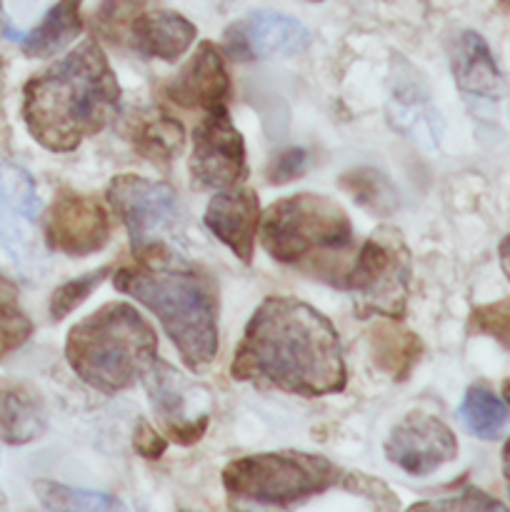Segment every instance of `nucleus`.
Returning <instances> with one entry per match:
<instances>
[{
  "label": "nucleus",
  "mask_w": 510,
  "mask_h": 512,
  "mask_svg": "<svg viewBox=\"0 0 510 512\" xmlns=\"http://www.w3.org/2000/svg\"><path fill=\"white\" fill-rule=\"evenodd\" d=\"M230 373L308 398L345 388L338 333L325 315L295 298L260 303L235 350Z\"/></svg>",
  "instance_id": "nucleus-1"
},
{
  "label": "nucleus",
  "mask_w": 510,
  "mask_h": 512,
  "mask_svg": "<svg viewBox=\"0 0 510 512\" xmlns=\"http://www.w3.org/2000/svg\"><path fill=\"white\" fill-rule=\"evenodd\" d=\"M120 85L95 40L30 80L23 90V120L30 135L53 153H70L115 118Z\"/></svg>",
  "instance_id": "nucleus-2"
},
{
  "label": "nucleus",
  "mask_w": 510,
  "mask_h": 512,
  "mask_svg": "<svg viewBox=\"0 0 510 512\" xmlns=\"http://www.w3.org/2000/svg\"><path fill=\"white\" fill-rule=\"evenodd\" d=\"M113 283L155 313L190 370L210 368L218 355V300L208 280L193 270L140 265L118 270Z\"/></svg>",
  "instance_id": "nucleus-3"
},
{
  "label": "nucleus",
  "mask_w": 510,
  "mask_h": 512,
  "mask_svg": "<svg viewBox=\"0 0 510 512\" xmlns=\"http://www.w3.org/2000/svg\"><path fill=\"white\" fill-rule=\"evenodd\" d=\"M158 353V338L148 320L125 303L103 305L80 320L65 340V358L80 380L105 395H115L143 380Z\"/></svg>",
  "instance_id": "nucleus-4"
},
{
  "label": "nucleus",
  "mask_w": 510,
  "mask_h": 512,
  "mask_svg": "<svg viewBox=\"0 0 510 512\" xmlns=\"http://www.w3.org/2000/svg\"><path fill=\"white\" fill-rule=\"evenodd\" d=\"M263 245L278 263L320 270L343 258L353 245V225L335 200L298 193L270 205L263 220Z\"/></svg>",
  "instance_id": "nucleus-5"
},
{
  "label": "nucleus",
  "mask_w": 510,
  "mask_h": 512,
  "mask_svg": "<svg viewBox=\"0 0 510 512\" xmlns=\"http://www.w3.org/2000/svg\"><path fill=\"white\" fill-rule=\"evenodd\" d=\"M340 470L323 455L260 453L238 458L223 470L230 498L260 505H293L333 488Z\"/></svg>",
  "instance_id": "nucleus-6"
},
{
  "label": "nucleus",
  "mask_w": 510,
  "mask_h": 512,
  "mask_svg": "<svg viewBox=\"0 0 510 512\" xmlns=\"http://www.w3.org/2000/svg\"><path fill=\"white\" fill-rule=\"evenodd\" d=\"M413 263L398 230H378L365 240L343 285L353 293L360 315L400 318L408 303Z\"/></svg>",
  "instance_id": "nucleus-7"
},
{
  "label": "nucleus",
  "mask_w": 510,
  "mask_h": 512,
  "mask_svg": "<svg viewBox=\"0 0 510 512\" xmlns=\"http://www.w3.org/2000/svg\"><path fill=\"white\" fill-rule=\"evenodd\" d=\"M108 200L115 215L123 220L133 250L138 253H150L160 238L178 225V198L165 183L140 175H118L110 180Z\"/></svg>",
  "instance_id": "nucleus-8"
},
{
  "label": "nucleus",
  "mask_w": 510,
  "mask_h": 512,
  "mask_svg": "<svg viewBox=\"0 0 510 512\" xmlns=\"http://www.w3.org/2000/svg\"><path fill=\"white\" fill-rule=\"evenodd\" d=\"M148 385L150 403L158 413L160 423L170 433V438L188 445L200 440L208 428L210 395L208 390L195 385L178 370L170 368L163 360H155L148 373L143 375Z\"/></svg>",
  "instance_id": "nucleus-9"
},
{
  "label": "nucleus",
  "mask_w": 510,
  "mask_h": 512,
  "mask_svg": "<svg viewBox=\"0 0 510 512\" xmlns=\"http://www.w3.org/2000/svg\"><path fill=\"white\" fill-rule=\"evenodd\" d=\"M190 175L200 188H233L245 175L243 135L230 120L228 110H208L203 123L195 128Z\"/></svg>",
  "instance_id": "nucleus-10"
},
{
  "label": "nucleus",
  "mask_w": 510,
  "mask_h": 512,
  "mask_svg": "<svg viewBox=\"0 0 510 512\" xmlns=\"http://www.w3.org/2000/svg\"><path fill=\"white\" fill-rule=\"evenodd\" d=\"M110 238V220L98 200L63 190L45 218V240L65 255H90Z\"/></svg>",
  "instance_id": "nucleus-11"
},
{
  "label": "nucleus",
  "mask_w": 510,
  "mask_h": 512,
  "mask_svg": "<svg viewBox=\"0 0 510 512\" xmlns=\"http://www.w3.org/2000/svg\"><path fill=\"white\" fill-rule=\"evenodd\" d=\"M458 440L445 423L425 413H410L385 440V458L410 475H428L450 463Z\"/></svg>",
  "instance_id": "nucleus-12"
},
{
  "label": "nucleus",
  "mask_w": 510,
  "mask_h": 512,
  "mask_svg": "<svg viewBox=\"0 0 510 512\" xmlns=\"http://www.w3.org/2000/svg\"><path fill=\"white\" fill-rule=\"evenodd\" d=\"M40 198L33 178L18 165H0V245L25 263L33 255Z\"/></svg>",
  "instance_id": "nucleus-13"
},
{
  "label": "nucleus",
  "mask_w": 510,
  "mask_h": 512,
  "mask_svg": "<svg viewBox=\"0 0 510 512\" xmlns=\"http://www.w3.org/2000/svg\"><path fill=\"white\" fill-rule=\"evenodd\" d=\"M165 95L180 108H223L230 98V78L223 55L213 43H200L193 58L165 85Z\"/></svg>",
  "instance_id": "nucleus-14"
},
{
  "label": "nucleus",
  "mask_w": 510,
  "mask_h": 512,
  "mask_svg": "<svg viewBox=\"0 0 510 512\" xmlns=\"http://www.w3.org/2000/svg\"><path fill=\"white\" fill-rule=\"evenodd\" d=\"M228 43L233 55L250 53L253 58H280L303 53L310 43V33L300 20L263 10L230 28Z\"/></svg>",
  "instance_id": "nucleus-15"
},
{
  "label": "nucleus",
  "mask_w": 510,
  "mask_h": 512,
  "mask_svg": "<svg viewBox=\"0 0 510 512\" xmlns=\"http://www.w3.org/2000/svg\"><path fill=\"white\" fill-rule=\"evenodd\" d=\"M260 223V200L248 188H230L218 193L205 210V225L218 240H223L243 263H250L255 245V230Z\"/></svg>",
  "instance_id": "nucleus-16"
},
{
  "label": "nucleus",
  "mask_w": 510,
  "mask_h": 512,
  "mask_svg": "<svg viewBox=\"0 0 510 512\" xmlns=\"http://www.w3.org/2000/svg\"><path fill=\"white\" fill-rule=\"evenodd\" d=\"M195 25L183 15L170 10H150L133 15L128 23L130 45L145 58L175 60L190 48L195 40Z\"/></svg>",
  "instance_id": "nucleus-17"
},
{
  "label": "nucleus",
  "mask_w": 510,
  "mask_h": 512,
  "mask_svg": "<svg viewBox=\"0 0 510 512\" xmlns=\"http://www.w3.org/2000/svg\"><path fill=\"white\" fill-rule=\"evenodd\" d=\"M453 75L468 98L495 100L503 93V78L488 43L473 30L458 35L453 45Z\"/></svg>",
  "instance_id": "nucleus-18"
},
{
  "label": "nucleus",
  "mask_w": 510,
  "mask_h": 512,
  "mask_svg": "<svg viewBox=\"0 0 510 512\" xmlns=\"http://www.w3.org/2000/svg\"><path fill=\"white\" fill-rule=\"evenodd\" d=\"M45 430V408L25 385L0 388V433L8 443L23 445Z\"/></svg>",
  "instance_id": "nucleus-19"
},
{
  "label": "nucleus",
  "mask_w": 510,
  "mask_h": 512,
  "mask_svg": "<svg viewBox=\"0 0 510 512\" xmlns=\"http://www.w3.org/2000/svg\"><path fill=\"white\" fill-rule=\"evenodd\" d=\"M80 30H83L80 0H60L45 13L40 25H35L20 40V45H23V53L30 55V58H48V55L60 53L68 43H73Z\"/></svg>",
  "instance_id": "nucleus-20"
},
{
  "label": "nucleus",
  "mask_w": 510,
  "mask_h": 512,
  "mask_svg": "<svg viewBox=\"0 0 510 512\" xmlns=\"http://www.w3.org/2000/svg\"><path fill=\"white\" fill-rule=\"evenodd\" d=\"M460 420L475 438L493 440L508 423V408L495 393L483 385H473L460 403Z\"/></svg>",
  "instance_id": "nucleus-21"
},
{
  "label": "nucleus",
  "mask_w": 510,
  "mask_h": 512,
  "mask_svg": "<svg viewBox=\"0 0 510 512\" xmlns=\"http://www.w3.org/2000/svg\"><path fill=\"white\" fill-rule=\"evenodd\" d=\"M375 363L393 378H405L420 355V343L413 333L400 328H378L373 338Z\"/></svg>",
  "instance_id": "nucleus-22"
},
{
  "label": "nucleus",
  "mask_w": 510,
  "mask_h": 512,
  "mask_svg": "<svg viewBox=\"0 0 510 512\" xmlns=\"http://www.w3.org/2000/svg\"><path fill=\"white\" fill-rule=\"evenodd\" d=\"M35 493H38L40 503L50 510H75V512L123 510V503L115 498H110V495L68 488V485L48 483V480H40V483H35Z\"/></svg>",
  "instance_id": "nucleus-23"
},
{
  "label": "nucleus",
  "mask_w": 510,
  "mask_h": 512,
  "mask_svg": "<svg viewBox=\"0 0 510 512\" xmlns=\"http://www.w3.org/2000/svg\"><path fill=\"white\" fill-rule=\"evenodd\" d=\"M33 333V323L18 303V288L0 273V358L18 350Z\"/></svg>",
  "instance_id": "nucleus-24"
},
{
  "label": "nucleus",
  "mask_w": 510,
  "mask_h": 512,
  "mask_svg": "<svg viewBox=\"0 0 510 512\" xmlns=\"http://www.w3.org/2000/svg\"><path fill=\"white\" fill-rule=\"evenodd\" d=\"M183 140L185 135L178 120L165 118V115H158V118L140 125L138 135H135V145H138L140 153L155 163L173 160L183 150Z\"/></svg>",
  "instance_id": "nucleus-25"
},
{
  "label": "nucleus",
  "mask_w": 510,
  "mask_h": 512,
  "mask_svg": "<svg viewBox=\"0 0 510 512\" xmlns=\"http://www.w3.org/2000/svg\"><path fill=\"white\" fill-rule=\"evenodd\" d=\"M340 183L353 193L358 203L368 205L373 210H383L393 203V190L380 178L378 170H353Z\"/></svg>",
  "instance_id": "nucleus-26"
},
{
  "label": "nucleus",
  "mask_w": 510,
  "mask_h": 512,
  "mask_svg": "<svg viewBox=\"0 0 510 512\" xmlns=\"http://www.w3.org/2000/svg\"><path fill=\"white\" fill-rule=\"evenodd\" d=\"M105 275H108V268H100L95 270V273H88L83 275V278H75L70 280V283L60 285L53 293V300H50V315H53V320H63L70 310L78 308V305L103 283Z\"/></svg>",
  "instance_id": "nucleus-27"
},
{
  "label": "nucleus",
  "mask_w": 510,
  "mask_h": 512,
  "mask_svg": "<svg viewBox=\"0 0 510 512\" xmlns=\"http://www.w3.org/2000/svg\"><path fill=\"white\" fill-rule=\"evenodd\" d=\"M470 325L478 333L493 335L498 343H503L510 350V300H500V303L475 308Z\"/></svg>",
  "instance_id": "nucleus-28"
},
{
  "label": "nucleus",
  "mask_w": 510,
  "mask_h": 512,
  "mask_svg": "<svg viewBox=\"0 0 510 512\" xmlns=\"http://www.w3.org/2000/svg\"><path fill=\"white\" fill-rule=\"evenodd\" d=\"M305 168V153L303 150H283L278 158L270 165V183H285V180H293L295 175H300V170Z\"/></svg>",
  "instance_id": "nucleus-29"
},
{
  "label": "nucleus",
  "mask_w": 510,
  "mask_h": 512,
  "mask_svg": "<svg viewBox=\"0 0 510 512\" xmlns=\"http://www.w3.org/2000/svg\"><path fill=\"white\" fill-rule=\"evenodd\" d=\"M418 508H450V510H483V508H493L500 510L503 505L498 500L483 498L478 490H470V498H458V500H435V503H420Z\"/></svg>",
  "instance_id": "nucleus-30"
},
{
  "label": "nucleus",
  "mask_w": 510,
  "mask_h": 512,
  "mask_svg": "<svg viewBox=\"0 0 510 512\" xmlns=\"http://www.w3.org/2000/svg\"><path fill=\"white\" fill-rule=\"evenodd\" d=\"M135 450L143 458H160L165 450V440L148 423H140L138 433H135Z\"/></svg>",
  "instance_id": "nucleus-31"
},
{
  "label": "nucleus",
  "mask_w": 510,
  "mask_h": 512,
  "mask_svg": "<svg viewBox=\"0 0 510 512\" xmlns=\"http://www.w3.org/2000/svg\"><path fill=\"white\" fill-rule=\"evenodd\" d=\"M500 268H503V273L510 280V235L500 243Z\"/></svg>",
  "instance_id": "nucleus-32"
},
{
  "label": "nucleus",
  "mask_w": 510,
  "mask_h": 512,
  "mask_svg": "<svg viewBox=\"0 0 510 512\" xmlns=\"http://www.w3.org/2000/svg\"><path fill=\"white\" fill-rule=\"evenodd\" d=\"M503 475H505V483H508V490H510V440L505 443V448H503Z\"/></svg>",
  "instance_id": "nucleus-33"
},
{
  "label": "nucleus",
  "mask_w": 510,
  "mask_h": 512,
  "mask_svg": "<svg viewBox=\"0 0 510 512\" xmlns=\"http://www.w3.org/2000/svg\"><path fill=\"white\" fill-rule=\"evenodd\" d=\"M503 393H505V400H508V405H510V380H505V385H503Z\"/></svg>",
  "instance_id": "nucleus-34"
}]
</instances>
